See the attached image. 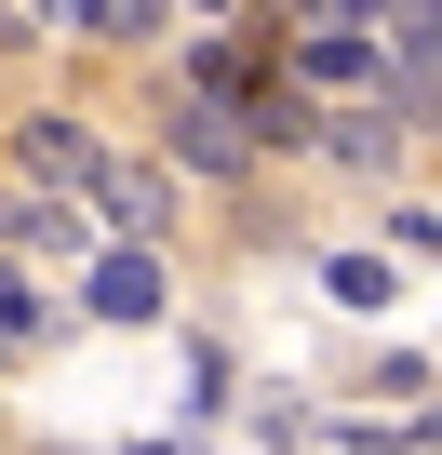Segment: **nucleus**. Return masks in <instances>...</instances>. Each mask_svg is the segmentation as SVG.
Listing matches in <instances>:
<instances>
[{"mask_svg": "<svg viewBox=\"0 0 442 455\" xmlns=\"http://www.w3.org/2000/svg\"><path fill=\"white\" fill-rule=\"evenodd\" d=\"M161 161H174V174H255V121L214 108V94H174V108H161Z\"/></svg>", "mask_w": 442, "mask_h": 455, "instance_id": "nucleus-1", "label": "nucleus"}, {"mask_svg": "<svg viewBox=\"0 0 442 455\" xmlns=\"http://www.w3.org/2000/svg\"><path fill=\"white\" fill-rule=\"evenodd\" d=\"M14 161H28V188H68V201H94V174H108L94 121H68V108H41V121L14 134Z\"/></svg>", "mask_w": 442, "mask_h": 455, "instance_id": "nucleus-2", "label": "nucleus"}, {"mask_svg": "<svg viewBox=\"0 0 442 455\" xmlns=\"http://www.w3.org/2000/svg\"><path fill=\"white\" fill-rule=\"evenodd\" d=\"M161 295H174V282H161V242H108V255L81 268V308H94V322H161Z\"/></svg>", "mask_w": 442, "mask_h": 455, "instance_id": "nucleus-3", "label": "nucleus"}, {"mask_svg": "<svg viewBox=\"0 0 442 455\" xmlns=\"http://www.w3.org/2000/svg\"><path fill=\"white\" fill-rule=\"evenodd\" d=\"M94 214L121 242H174V161H108L94 174Z\"/></svg>", "mask_w": 442, "mask_h": 455, "instance_id": "nucleus-4", "label": "nucleus"}, {"mask_svg": "<svg viewBox=\"0 0 442 455\" xmlns=\"http://www.w3.org/2000/svg\"><path fill=\"white\" fill-rule=\"evenodd\" d=\"M402 134H415V108H389V94L322 108V161H349V174H389V161H402Z\"/></svg>", "mask_w": 442, "mask_h": 455, "instance_id": "nucleus-5", "label": "nucleus"}, {"mask_svg": "<svg viewBox=\"0 0 442 455\" xmlns=\"http://www.w3.org/2000/svg\"><path fill=\"white\" fill-rule=\"evenodd\" d=\"M295 81H335V94H389V41H375V28H295Z\"/></svg>", "mask_w": 442, "mask_h": 455, "instance_id": "nucleus-6", "label": "nucleus"}, {"mask_svg": "<svg viewBox=\"0 0 442 455\" xmlns=\"http://www.w3.org/2000/svg\"><path fill=\"white\" fill-rule=\"evenodd\" d=\"M229 108L255 121V148H322V108H309V81H295V68H255Z\"/></svg>", "mask_w": 442, "mask_h": 455, "instance_id": "nucleus-7", "label": "nucleus"}, {"mask_svg": "<svg viewBox=\"0 0 442 455\" xmlns=\"http://www.w3.org/2000/svg\"><path fill=\"white\" fill-rule=\"evenodd\" d=\"M0 242H14V255H81V214H68V188H0Z\"/></svg>", "mask_w": 442, "mask_h": 455, "instance_id": "nucleus-8", "label": "nucleus"}, {"mask_svg": "<svg viewBox=\"0 0 442 455\" xmlns=\"http://www.w3.org/2000/svg\"><path fill=\"white\" fill-rule=\"evenodd\" d=\"M389 14L402 0H295V28H375V41H389Z\"/></svg>", "mask_w": 442, "mask_h": 455, "instance_id": "nucleus-9", "label": "nucleus"}, {"mask_svg": "<svg viewBox=\"0 0 442 455\" xmlns=\"http://www.w3.org/2000/svg\"><path fill=\"white\" fill-rule=\"evenodd\" d=\"M174 0H94V41H161Z\"/></svg>", "mask_w": 442, "mask_h": 455, "instance_id": "nucleus-10", "label": "nucleus"}, {"mask_svg": "<svg viewBox=\"0 0 442 455\" xmlns=\"http://www.w3.org/2000/svg\"><path fill=\"white\" fill-rule=\"evenodd\" d=\"M322 282H335V308H389V268H375V255H335Z\"/></svg>", "mask_w": 442, "mask_h": 455, "instance_id": "nucleus-11", "label": "nucleus"}, {"mask_svg": "<svg viewBox=\"0 0 442 455\" xmlns=\"http://www.w3.org/2000/svg\"><path fill=\"white\" fill-rule=\"evenodd\" d=\"M309 428H322V415H309L295 388H255V442H309Z\"/></svg>", "mask_w": 442, "mask_h": 455, "instance_id": "nucleus-12", "label": "nucleus"}, {"mask_svg": "<svg viewBox=\"0 0 442 455\" xmlns=\"http://www.w3.org/2000/svg\"><path fill=\"white\" fill-rule=\"evenodd\" d=\"M28 28H94V0H28Z\"/></svg>", "mask_w": 442, "mask_h": 455, "instance_id": "nucleus-13", "label": "nucleus"}, {"mask_svg": "<svg viewBox=\"0 0 442 455\" xmlns=\"http://www.w3.org/2000/svg\"><path fill=\"white\" fill-rule=\"evenodd\" d=\"M174 14H242V0H174Z\"/></svg>", "mask_w": 442, "mask_h": 455, "instance_id": "nucleus-14", "label": "nucleus"}, {"mask_svg": "<svg viewBox=\"0 0 442 455\" xmlns=\"http://www.w3.org/2000/svg\"><path fill=\"white\" fill-rule=\"evenodd\" d=\"M0 362H14V322H0Z\"/></svg>", "mask_w": 442, "mask_h": 455, "instance_id": "nucleus-15", "label": "nucleus"}, {"mask_svg": "<svg viewBox=\"0 0 442 455\" xmlns=\"http://www.w3.org/2000/svg\"><path fill=\"white\" fill-rule=\"evenodd\" d=\"M134 455H174V442H134Z\"/></svg>", "mask_w": 442, "mask_h": 455, "instance_id": "nucleus-16", "label": "nucleus"}]
</instances>
